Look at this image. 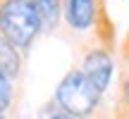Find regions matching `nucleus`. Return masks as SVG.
I'll return each instance as SVG.
<instances>
[{"label": "nucleus", "instance_id": "nucleus-1", "mask_svg": "<svg viewBox=\"0 0 129 119\" xmlns=\"http://www.w3.org/2000/svg\"><path fill=\"white\" fill-rule=\"evenodd\" d=\"M53 100L64 112H69L74 117H84V119L101 117L112 110V105L105 102V93L98 91L79 67L69 69L62 76V81L57 83L55 93H53Z\"/></svg>", "mask_w": 129, "mask_h": 119}, {"label": "nucleus", "instance_id": "nucleus-2", "mask_svg": "<svg viewBox=\"0 0 129 119\" xmlns=\"http://www.w3.org/2000/svg\"><path fill=\"white\" fill-rule=\"evenodd\" d=\"M0 31L26 55L46 29L31 0H0Z\"/></svg>", "mask_w": 129, "mask_h": 119}, {"label": "nucleus", "instance_id": "nucleus-3", "mask_svg": "<svg viewBox=\"0 0 129 119\" xmlns=\"http://www.w3.org/2000/svg\"><path fill=\"white\" fill-rule=\"evenodd\" d=\"M79 69L86 74V79L98 88L101 93H105L112 83V74H115V57L110 50L101 45H91L84 50Z\"/></svg>", "mask_w": 129, "mask_h": 119}, {"label": "nucleus", "instance_id": "nucleus-4", "mask_svg": "<svg viewBox=\"0 0 129 119\" xmlns=\"http://www.w3.org/2000/svg\"><path fill=\"white\" fill-rule=\"evenodd\" d=\"M64 22L72 31H96L98 19L105 14V0H64Z\"/></svg>", "mask_w": 129, "mask_h": 119}, {"label": "nucleus", "instance_id": "nucleus-5", "mask_svg": "<svg viewBox=\"0 0 129 119\" xmlns=\"http://www.w3.org/2000/svg\"><path fill=\"white\" fill-rule=\"evenodd\" d=\"M22 64H24V52L0 31V72L7 74L12 81L22 76Z\"/></svg>", "mask_w": 129, "mask_h": 119}, {"label": "nucleus", "instance_id": "nucleus-6", "mask_svg": "<svg viewBox=\"0 0 129 119\" xmlns=\"http://www.w3.org/2000/svg\"><path fill=\"white\" fill-rule=\"evenodd\" d=\"M31 5L38 10L43 19V29L46 31H57L60 26V19H64V0H31Z\"/></svg>", "mask_w": 129, "mask_h": 119}, {"label": "nucleus", "instance_id": "nucleus-7", "mask_svg": "<svg viewBox=\"0 0 129 119\" xmlns=\"http://www.w3.org/2000/svg\"><path fill=\"white\" fill-rule=\"evenodd\" d=\"M14 98H17L14 81L7 76V74L0 72V114H7V112L14 107Z\"/></svg>", "mask_w": 129, "mask_h": 119}, {"label": "nucleus", "instance_id": "nucleus-8", "mask_svg": "<svg viewBox=\"0 0 129 119\" xmlns=\"http://www.w3.org/2000/svg\"><path fill=\"white\" fill-rule=\"evenodd\" d=\"M115 102H120L124 110H129V67L120 69V79H117V98Z\"/></svg>", "mask_w": 129, "mask_h": 119}, {"label": "nucleus", "instance_id": "nucleus-9", "mask_svg": "<svg viewBox=\"0 0 129 119\" xmlns=\"http://www.w3.org/2000/svg\"><path fill=\"white\" fill-rule=\"evenodd\" d=\"M120 60H122V67H129V31L124 33L120 43Z\"/></svg>", "mask_w": 129, "mask_h": 119}, {"label": "nucleus", "instance_id": "nucleus-10", "mask_svg": "<svg viewBox=\"0 0 129 119\" xmlns=\"http://www.w3.org/2000/svg\"><path fill=\"white\" fill-rule=\"evenodd\" d=\"M0 119H10V117H7V114H0Z\"/></svg>", "mask_w": 129, "mask_h": 119}]
</instances>
